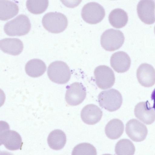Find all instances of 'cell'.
I'll return each instance as SVG.
<instances>
[{
    "label": "cell",
    "instance_id": "obj_1",
    "mask_svg": "<svg viewBox=\"0 0 155 155\" xmlns=\"http://www.w3.org/2000/svg\"><path fill=\"white\" fill-rule=\"evenodd\" d=\"M31 28V24L28 17L24 14H20L6 23L4 30L9 36H22L28 33Z\"/></svg>",
    "mask_w": 155,
    "mask_h": 155
},
{
    "label": "cell",
    "instance_id": "obj_2",
    "mask_svg": "<svg viewBox=\"0 0 155 155\" xmlns=\"http://www.w3.org/2000/svg\"><path fill=\"white\" fill-rule=\"evenodd\" d=\"M42 24L48 31L55 33H60L66 28L68 21L66 17L62 13L51 12L46 14L42 19Z\"/></svg>",
    "mask_w": 155,
    "mask_h": 155
},
{
    "label": "cell",
    "instance_id": "obj_3",
    "mask_svg": "<svg viewBox=\"0 0 155 155\" xmlns=\"http://www.w3.org/2000/svg\"><path fill=\"white\" fill-rule=\"evenodd\" d=\"M47 74L51 81L59 84L67 83L71 75L68 66L62 61H56L51 63L48 67Z\"/></svg>",
    "mask_w": 155,
    "mask_h": 155
},
{
    "label": "cell",
    "instance_id": "obj_4",
    "mask_svg": "<svg viewBox=\"0 0 155 155\" xmlns=\"http://www.w3.org/2000/svg\"><path fill=\"white\" fill-rule=\"evenodd\" d=\"M98 99L100 106L110 112L118 109L123 101L120 92L114 89L101 92L98 96Z\"/></svg>",
    "mask_w": 155,
    "mask_h": 155
},
{
    "label": "cell",
    "instance_id": "obj_5",
    "mask_svg": "<svg viewBox=\"0 0 155 155\" xmlns=\"http://www.w3.org/2000/svg\"><path fill=\"white\" fill-rule=\"evenodd\" d=\"M124 39V35L120 31L109 29L106 30L101 35V45L106 50L114 51L122 46Z\"/></svg>",
    "mask_w": 155,
    "mask_h": 155
},
{
    "label": "cell",
    "instance_id": "obj_6",
    "mask_svg": "<svg viewBox=\"0 0 155 155\" xmlns=\"http://www.w3.org/2000/svg\"><path fill=\"white\" fill-rule=\"evenodd\" d=\"M83 19L86 22L91 24L101 22L105 15V11L102 6L95 2H91L85 5L81 12Z\"/></svg>",
    "mask_w": 155,
    "mask_h": 155
},
{
    "label": "cell",
    "instance_id": "obj_7",
    "mask_svg": "<svg viewBox=\"0 0 155 155\" xmlns=\"http://www.w3.org/2000/svg\"><path fill=\"white\" fill-rule=\"evenodd\" d=\"M0 143L11 150H21L23 143L20 135L17 132L9 129L7 123L0 132Z\"/></svg>",
    "mask_w": 155,
    "mask_h": 155
},
{
    "label": "cell",
    "instance_id": "obj_8",
    "mask_svg": "<svg viewBox=\"0 0 155 155\" xmlns=\"http://www.w3.org/2000/svg\"><path fill=\"white\" fill-rule=\"evenodd\" d=\"M96 84L100 88L105 90L111 87L114 84L115 77L112 69L105 65H100L94 70Z\"/></svg>",
    "mask_w": 155,
    "mask_h": 155
},
{
    "label": "cell",
    "instance_id": "obj_9",
    "mask_svg": "<svg viewBox=\"0 0 155 155\" xmlns=\"http://www.w3.org/2000/svg\"><path fill=\"white\" fill-rule=\"evenodd\" d=\"M86 95L85 87L80 83L75 82L67 88L65 100L67 104L72 106L78 105L83 102Z\"/></svg>",
    "mask_w": 155,
    "mask_h": 155
},
{
    "label": "cell",
    "instance_id": "obj_10",
    "mask_svg": "<svg viewBox=\"0 0 155 155\" xmlns=\"http://www.w3.org/2000/svg\"><path fill=\"white\" fill-rule=\"evenodd\" d=\"M125 131L129 137L133 141L137 142L144 140L148 133L146 126L135 119H131L127 122Z\"/></svg>",
    "mask_w": 155,
    "mask_h": 155
},
{
    "label": "cell",
    "instance_id": "obj_11",
    "mask_svg": "<svg viewBox=\"0 0 155 155\" xmlns=\"http://www.w3.org/2000/svg\"><path fill=\"white\" fill-rule=\"evenodd\" d=\"M138 16L141 21L148 25L155 22V3L153 0H140L137 6Z\"/></svg>",
    "mask_w": 155,
    "mask_h": 155
},
{
    "label": "cell",
    "instance_id": "obj_12",
    "mask_svg": "<svg viewBox=\"0 0 155 155\" xmlns=\"http://www.w3.org/2000/svg\"><path fill=\"white\" fill-rule=\"evenodd\" d=\"M137 76L139 83L146 87H150L155 84V69L150 64L143 63L137 69Z\"/></svg>",
    "mask_w": 155,
    "mask_h": 155
},
{
    "label": "cell",
    "instance_id": "obj_13",
    "mask_svg": "<svg viewBox=\"0 0 155 155\" xmlns=\"http://www.w3.org/2000/svg\"><path fill=\"white\" fill-rule=\"evenodd\" d=\"M134 113L136 117L144 123L149 125L155 120V112L147 101L137 104L135 106Z\"/></svg>",
    "mask_w": 155,
    "mask_h": 155
},
{
    "label": "cell",
    "instance_id": "obj_14",
    "mask_svg": "<svg viewBox=\"0 0 155 155\" xmlns=\"http://www.w3.org/2000/svg\"><path fill=\"white\" fill-rule=\"evenodd\" d=\"M111 67L118 73L127 71L131 64V59L128 55L123 51H118L113 54L110 58Z\"/></svg>",
    "mask_w": 155,
    "mask_h": 155
},
{
    "label": "cell",
    "instance_id": "obj_15",
    "mask_svg": "<svg viewBox=\"0 0 155 155\" xmlns=\"http://www.w3.org/2000/svg\"><path fill=\"white\" fill-rule=\"evenodd\" d=\"M81 116L84 123L89 125H93L100 120L102 116V111L97 105L89 104L82 109Z\"/></svg>",
    "mask_w": 155,
    "mask_h": 155
},
{
    "label": "cell",
    "instance_id": "obj_16",
    "mask_svg": "<svg viewBox=\"0 0 155 155\" xmlns=\"http://www.w3.org/2000/svg\"><path fill=\"white\" fill-rule=\"evenodd\" d=\"M0 48L5 53L17 55L22 51L23 45L22 41L18 38H6L0 40Z\"/></svg>",
    "mask_w": 155,
    "mask_h": 155
},
{
    "label": "cell",
    "instance_id": "obj_17",
    "mask_svg": "<svg viewBox=\"0 0 155 155\" xmlns=\"http://www.w3.org/2000/svg\"><path fill=\"white\" fill-rule=\"evenodd\" d=\"M45 63L41 60L33 59L28 61L25 66V71L29 76L38 77L43 75L46 70Z\"/></svg>",
    "mask_w": 155,
    "mask_h": 155
},
{
    "label": "cell",
    "instance_id": "obj_18",
    "mask_svg": "<svg viewBox=\"0 0 155 155\" xmlns=\"http://www.w3.org/2000/svg\"><path fill=\"white\" fill-rule=\"evenodd\" d=\"M47 142L49 146L52 149L55 150H61L66 144V134L60 130H55L49 134Z\"/></svg>",
    "mask_w": 155,
    "mask_h": 155
},
{
    "label": "cell",
    "instance_id": "obj_19",
    "mask_svg": "<svg viewBox=\"0 0 155 155\" xmlns=\"http://www.w3.org/2000/svg\"><path fill=\"white\" fill-rule=\"evenodd\" d=\"M124 126L122 122L118 119L110 121L106 125L105 132L109 138L114 140L118 138L122 134Z\"/></svg>",
    "mask_w": 155,
    "mask_h": 155
},
{
    "label": "cell",
    "instance_id": "obj_20",
    "mask_svg": "<svg viewBox=\"0 0 155 155\" xmlns=\"http://www.w3.org/2000/svg\"><path fill=\"white\" fill-rule=\"evenodd\" d=\"M19 8L17 5L8 0H0V18L5 21L10 19L18 13Z\"/></svg>",
    "mask_w": 155,
    "mask_h": 155
},
{
    "label": "cell",
    "instance_id": "obj_21",
    "mask_svg": "<svg viewBox=\"0 0 155 155\" xmlns=\"http://www.w3.org/2000/svg\"><path fill=\"white\" fill-rule=\"evenodd\" d=\"M109 21L110 24L116 28L124 27L128 21L127 12L121 8H116L112 10L109 15Z\"/></svg>",
    "mask_w": 155,
    "mask_h": 155
},
{
    "label": "cell",
    "instance_id": "obj_22",
    "mask_svg": "<svg viewBox=\"0 0 155 155\" xmlns=\"http://www.w3.org/2000/svg\"><path fill=\"white\" fill-rule=\"evenodd\" d=\"M115 151L117 155H134L135 147L130 140L123 139L119 140L116 144Z\"/></svg>",
    "mask_w": 155,
    "mask_h": 155
},
{
    "label": "cell",
    "instance_id": "obj_23",
    "mask_svg": "<svg viewBox=\"0 0 155 155\" xmlns=\"http://www.w3.org/2000/svg\"><path fill=\"white\" fill-rule=\"evenodd\" d=\"M49 1L45 0H27L26 6L28 10L31 13L35 14H41L47 9Z\"/></svg>",
    "mask_w": 155,
    "mask_h": 155
},
{
    "label": "cell",
    "instance_id": "obj_24",
    "mask_svg": "<svg viewBox=\"0 0 155 155\" xmlns=\"http://www.w3.org/2000/svg\"><path fill=\"white\" fill-rule=\"evenodd\" d=\"M71 155H97L95 148L88 143L79 144L74 148Z\"/></svg>",
    "mask_w": 155,
    "mask_h": 155
},
{
    "label": "cell",
    "instance_id": "obj_25",
    "mask_svg": "<svg viewBox=\"0 0 155 155\" xmlns=\"http://www.w3.org/2000/svg\"><path fill=\"white\" fill-rule=\"evenodd\" d=\"M151 99L153 101V104L152 108H153L155 111V88L153 91L151 96Z\"/></svg>",
    "mask_w": 155,
    "mask_h": 155
},
{
    "label": "cell",
    "instance_id": "obj_26",
    "mask_svg": "<svg viewBox=\"0 0 155 155\" xmlns=\"http://www.w3.org/2000/svg\"><path fill=\"white\" fill-rule=\"evenodd\" d=\"M0 155H13L12 153L6 151H1Z\"/></svg>",
    "mask_w": 155,
    "mask_h": 155
},
{
    "label": "cell",
    "instance_id": "obj_27",
    "mask_svg": "<svg viewBox=\"0 0 155 155\" xmlns=\"http://www.w3.org/2000/svg\"><path fill=\"white\" fill-rule=\"evenodd\" d=\"M102 155H112L110 154H103Z\"/></svg>",
    "mask_w": 155,
    "mask_h": 155
},
{
    "label": "cell",
    "instance_id": "obj_28",
    "mask_svg": "<svg viewBox=\"0 0 155 155\" xmlns=\"http://www.w3.org/2000/svg\"><path fill=\"white\" fill-rule=\"evenodd\" d=\"M154 33L155 34V26L154 27Z\"/></svg>",
    "mask_w": 155,
    "mask_h": 155
}]
</instances>
